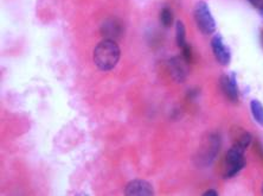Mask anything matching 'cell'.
I'll use <instances>...</instances> for the list:
<instances>
[{"label":"cell","mask_w":263,"mask_h":196,"mask_svg":"<svg viewBox=\"0 0 263 196\" xmlns=\"http://www.w3.org/2000/svg\"><path fill=\"white\" fill-rule=\"evenodd\" d=\"M261 42H262V45H263V30H262V32H261Z\"/></svg>","instance_id":"obj_17"},{"label":"cell","mask_w":263,"mask_h":196,"mask_svg":"<svg viewBox=\"0 0 263 196\" xmlns=\"http://www.w3.org/2000/svg\"><path fill=\"white\" fill-rule=\"evenodd\" d=\"M219 84L222 92L231 102L238 101V87L235 73H231L230 75H223L219 80Z\"/></svg>","instance_id":"obj_7"},{"label":"cell","mask_w":263,"mask_h":196,"mask_svg":"<svg viewBox=\"0 0 263 196\" xmlns=\"http://www.w3.org/2000/svg\"><path fill=\"white\" fill-rule=\"evenodd\" d=\"M203 195L204 196H216V195H218V193L215 189H209V190L205 191Z\"/></svg>","instance_id":"obj_15"},{"label":"cell","mask_w":263,"mask_h":196,"mask_svg":"<svg viewBox=\"0 0 263 196\" xmlns=\"http://www.w3.org/2000/svg\"><path fill=\"white\" fill-rule=\"evenodd\" d=\"M247 148L243 147L241 144L235 143L233 147L230 148L229 151L227 152L226 156V164H227V171L224 174L226 179H231L238 174L243 168L246 167V153Z\"/></svg>","instance_id":"obj_2"},{"label":"cell","mask_w":263,"mask_h":196,"mask_svg":"<svg viewBox=\"0 0 263 196\" xmlns=\"http://www.w3.org/2000/svg\"><path fill=\"white\" fill-rule=\"evenodd\" d=\"M102 33L108 40H115V38L120 37L122 33L121 23L117 21V19H109V21H107L103 24Z\"/></svg>","instance_id":"obj_9"},{"label":"cell","mask_w":263,"mask_h":196,"mask_svg":"<svg viewBox=\"0 0 263 196\" xmlns=\"http://www.w3.org/2000/svg\"><path fill=\"white\" fill-rule=\"evenodd\" d=\"M125 194L129 195V196H149V195H154V190L151 184L147 182V181L144 180H133L126 186L125 189Z\"/></svg>","instance_id":"obj_8"},{"label":"cell","mask_w":263,"mask_h":196,"mask_svg":"<svg viewBox=\"0 0 263 196\" xmlns=\"http://www.w3.org/2000/svg\"><path fill=\"white\" fill-rule=\"evenodd\" d=\"M160 21H161V24L165 26V28H170L173 24V21H175V18H173V12L171 11L170 7H164V9L161 10L160 12Z\"/></svg>","instance_id":"obj_12"},{"label":"cell","mask_w":263,"mask_h":196,"mask_svg":"<svg viewBox=\"0 0 263 196\" xmlns=\"http://www.w3.org/2000/svg\"><path fill=\"white\" fill-rule=\"evenodd\" d=\"M211 49L216 57V60L222 65H228L231 61V52L227 44L224 43L223 37L219 33L215 34L211 40Z\"/></svg>","instance_id":"obj_6"},{"label":"cell","mask_w":263,"mask_h":196,"mask_svg":"<svg viewBox=\"0 0 263 196\" xmlns=\"http://www.w3.org/2000/svg\"><path fill=\"white\" fill-rule=\"evenodd\" d=\"M250 5H253L254 7H256V9L260 10L261 7L263 6V0H248Z\"/></svg>","instance_id":"obj_14"},{"label":"cell","mask_w":263,"mask_h":196,"mask_svg":"<svg viewBox=\"0 0 263 196\" xmlns=\"http://www.w3.org/2000/svg\"><path fill=\"white\" fill-rule=\"evenodd\" d=\"M176 41L179 48H183L186 44V31L181 21H177L176 23Z\"/></svg>","instance_id":"obj_11"},{"label":"cell","mask_w":263,"mask_h":196,"mask_svg":"<svg viewBox=\"0 0 263 196\" xmlns=\"http://www.w3.org/2000/svg\"><path fill=\"white\" fill-rule=\"evenodd\" d=\"M189 64L183 56H175L168 61L170 74L177 83H183L187 79Z\"/></svg>","instance_id":"obj_5"},{"label":"cell","mask_w":263,"mask_h":196,"mask_svg":"<svg viewBox=\"0 0 263 196\" xmlns=\"http://www.w3.org/2000/svg\"><path fill=\"white\" fill-rule=\"evenodd\" d=\"M195 21L197 26L204 34H212L216 30V21L212 17L209 5L203 0L196 4L195 7Z\"/></svg>","instance_id":"obj_3"},{"label":"cell","mask_w":263,"mask_h":196,"mask_svg":"<svg viewBox=\"0 0 263 196\" xmlns=\"http://www.w3.org/2000/svg\"><path fill=\"white\" fill-rule=\"evenodd\" d=\"M250 111L251 114L258 125L263 126V105L260 100L253 99L250 101Z\"/></svg>","instance_id":"obj_10"},{"label":"cell","mask_w":263,"mask_h":196,"mask_svg":"<svg viewBox=\"0 0 263 196\" xmlns=\"http://www.w3.org/2000/svg\"><path fill=\"white\" fill-rule=\"evenodd\" d=\"M262 194H263V184H262Z\"/></svg>","instance_id":"obj_18"},{"label":"cell","mask_w":263,"mask_h":196,"mask_svg":"<svg viewBox=\"0 0 263 196\" xmlns=\"http://www.w3.org/2000/svg\"><path fill=\"white\" fill-rule=\"evenodd\" d=\"M260 13H261V17L263 18V6L260 9Z\"/></svg>","instance_id":"obj_16"},{"label":"cell","mask_w":263,"mask_h":196,"mask_svg":"<svg viewBox=\"0 0 263 196\" xmlns=\"http://www.w3.org/2000/svg\"><path fill=\"white\" fill-rule=\"evenodd\" d=\"M220 149V137L218 133H211L209 134L206 140H205V145L199 150L198 152V159L200 165H209L212 163V161L216 158L217 153Z\"/></svg>","instance_id":"obj_4"},{"label":"cell","mask_w":263,"mask_h":196,"mask_svg":"<svg viewBox=\"0 0 263 196\" xmlns=\"http://www.w3.org/2000/svg\"><path fill=\"white\" fill-rule=\"evenodd\" d=\"M181 49H183V52H181V56H183L184 59L186 60L189 63H191V62H192V50H191L190 45H189V44L186 43Z\"/></svg>","instance_id":"obj_13"},{"label":"cell","mask_w":263,"mask_h":196,"mask_svg":"<svg viewBox=\"0 0 263 196\" xmlns=\"http://www.w3.org/2000/svg\"><path fill=\"white\" fill-rule=\"evenodd\" d=\"M121 50L114 40H106L100 42L94 50V62L100 70H111L118 64Z\"/></svg>","instance_id":"obj_1"}]
</instances>
